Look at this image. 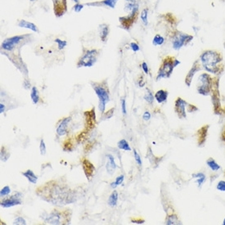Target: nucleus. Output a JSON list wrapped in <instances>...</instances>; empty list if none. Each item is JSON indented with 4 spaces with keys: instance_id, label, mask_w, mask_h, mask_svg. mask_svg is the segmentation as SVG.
<instances>
[{
    "instance_id": "1",
    "label": "nucleus",
    "mask_w": 225,
    "mask_h": 225,
    "mask_svg": "<svg viewBox=\"0 0 225 225\" xmlns=\"http://www.w3.org/2000/svg\"><path fill=\"white\" fill-rule=\"evenodd\" d=\"M36 194L46 202L58 206L70 204L75 202L72 191L66 185L56 183V181H50L38 188Z\"/></svg>"
},
{
    "instance_id": "2",
    "label": "nucleus",
    "mask_w": 225,
    "mask_h": 225,
    "mask_svg": "<svg viewBox=\"0 0 225 225\" xmlns=\"http://www.w3.org/2000/svg\"><path fill=\"white\" fill-rule=\"evenodd\" d=\"M199 61L202 68L210 74L220 75L224 71L225 65L223 54L218 50H205L201 54Z\"/></svg>"
},
{
    "instance_id": "3",
    "label": "nucleus",
    "mask_w": 225,
    "mask_h": 225,
    "mask_svg": "<svg viewBox=\"0 0 225 225\" xmlns=\"http://www.w3.org/2000/svg\"><path fill=\"white\" fill-rule=\"evenodd\" d=\"M91 85L99 99V110L102 114H103L105 112L106 105L110 101V93L106 81L103 80L102 82H92Z\"/></svg>"
},
{
    "instance_id": "4",
    "label": "nucleus",
    "mask_w": 225,
    "mask_h": 225,
    "mask_svg": "<svg viewBox=\"0 0 225 225\" xmlns=\"http://www.w3.org/2000/svg\"><path fill=\"white\" fill-rule=\"evenodd\" d=\"M181 62L174 56H167L161 61V64L157 72L156 80H161L164 78H169L173 71V69L179 65Z\"/></svg>"
},
{
    "instance_id": "5",
    "label": "nucleus",
    "mask_w": 225,
    "mask_h": 225,
    "mask_svg": "<svg viewBox=\"0 0 225 225\" xmlns=\"http://www.w3.org/2000/svg\"><path fill=\"white\" fill-rule=\"evenodd\" d=\"M68 216H70L68 210L59 211L57 210H53L49 213L43 215L41 218L44 221V223L48 224H64L70 222Z\"/></svg>"
},
{
    "instance_id": "6",
    "label": "nucleus",
    "mask_w": 225,
    "mask_h": 225,
    "mask_svg": "<svg viewBox=\"0 0 225 225\" xmlns=\"http://www.w3.org/2000/svg\"><path fill=\"white\" fill-rule=\"evenodd\" d=\"M216 77H212L209 73H202L198 78L199 85H197V92L198 94L203 96L210 95L213 89Z\"/></svg>"
},
{
    "instance_id": "7",
    "label": "nucleus",
    "mask_w": 225,
    "mask_h": 225,
    "mask_svg": "<svg viewBox=\"0 0 225 225\" xmlns=\"http://www.w3.org/2000/svg\"><path fill=\"white\" fill-rule=\"evenodd\" d=\"M171 39L173 49L179 50L183 46L188 45L193 40V35L183 33V32L179 31H174L172 33Z\"/></svg>"
},
{
    "instance_id": "8",
    "label": "nucleus",
    "mask_w": 225,
    "mask_h": 225,
    "mask_svg": "<svg viewBox=\"0 0 225 225\" xmlns=\"http://www.w3.org/2000/svg\"><path fill=\"white\" fill-rule=\"evenodd\" d=\"M98 51L96 49L87 50L84 52L83 56L79 59L77 67H91L96 63L98 59Z\"/></svg>"
},
{
    "instance_id": "9",
    "label": "nucleus",
    "mask_w": 225,
    "mask_h": 225,
    "mask_svg": "<svg viewBox=\"0 0 225 225\" xmlns=\"http://www.w3.org/2000/svg\"><path fill=\"white\" fill-rule=\"evenodd\" d=\"M138 17H139V10H135V11L129 12L128 16L120 17V22L121 24L122 28L129 31L134 24V22L137 21Z\"/></svg>"
},
{
    "instance_id": "10",
    "label": "nucleus",
    "mask_w": 225,
    "mask_h": 225,
    "mask_svg": "<svg viewBox=\"0 0 225 225\" xmlns=\"http://www.w3.org/2000/svg\"><path fill=\"white\" fill-rule=\"evenodd\" d=\"M25 36L24 35H17V36H13V37L8 38L2 43L1 47L2 49L6 50V51H12L14 49V48L16 47V45H17L19 43L22 41L24 40Z\"/></svg>"
},
{
    "instance_id": "11",
    "label": "nucleus",
    "mask_w": 225,
    "mask_h": 225,
    "mask_svg": "<svg viewBox=\"0 0 225 225\" xmlns=\"http://www.w3.org/2000/svg\"><path fill=\"white\" fill-rule=\"evenodd\" d=\"M21 197L22 195L20 192H16L14 195H12L8 198L3 199L1 201V207L3 208H9V207L15 206H18L22 203L21 202Z\"/></svg>"
},
{
    "instance_id": "12",
    "label": "nucleus",
    "mask_w": 225,
    "mask_h": 225,
    "mask_svg": "<svg viewBox=\"0 0 225 225\" xmlns=\"http://www.w3.org/2000/svg\"><path fill=\"white\" fill-rule=\"evenodd\" d=\"M188 104V102L182 98H178L174 102V111L179 119H185L187 117L186 106Z\"/></svg>"
},
{
    "instance_id": "13",
    "label": "nucleus",
    "mask_w": 225,
    "mask_h": 225,
    "mask_svg": "<svg viewBox=\"0 0 225 225\" xmlns=\"http://www.w3.org/2000/svg\"><path fill=\"white\" fill-rule=\"evenodd\" d=\"M85 130L90 131L94 129L96 124V115L94 108H92L90 110H86L85 112Z\"/></svg>"
},
{
    "instance_id": "14",
    "label": "nucleus",
    "mask_w": 225,
    "mask_h": 225,
    "mask_svg": "<svg viewBox=\"0 0 225 225\" xmlns=\"http://www.w3.org/2000/svg\"><path fill=\"white\" fill-rule=\"evenodd\" d=\"M202 66L201 65V62H200L199 59H197L196 61H194V63L192 65V68L190 69V70L188 71V75H186L185 77V84L188 87H190L191 86V84H192V79L194 77V75L197 74L198 71L202 70Z\"/></svg>"
},
{
    "instance_id": "15",
    "label": "nucleus",
    "mask_w": 225,
    "mask_h": 225,
    "mask_svg": "<svg viewBox=\"0 0 225 225\" xmlns=\"http://www.w3.org/2000/svg\"><path fill=\"white\" fill-rule=\"evenodd\" d=\"M80 161H81L83 170L85 172V174L87 178H89V179L91 178L95 173V166L93 165L92 162L89 161V160L85 157H83Z\"/></svg>"
},
{
    "instance_id": "16",
    "label": "nucleus",
    "mask_w": 225,
    "mask_h": 225,
    "mask_svg": "<svg viewBox=\"0 0 225 225\" xmlns=\"http://www.w3.org/2000/svg\"><path fill=\"white\" fill-rule=\"evenodd\" d=\"M71 121V117L69 116V117H65L64 119L60 120L58 124H57V126H56V133L58 136L61 137L66 135L68 131H67V127H68L69 123Z\"/></svg>"
},
{
    "instance_id": "17",
    "label": "nucleus",
    "mask_w": 225,
    "mask_h": 225,
    "mask_svg": "<svg viewBox=\"0 0 225 225\" xmlns=\"http://www.w3.org/2000/svg\"><path fill=\"white\" fill-rule=\"evenodd\" d=\"M54 12L56 17H61L66 12V0H52Z\"/></svg>"
},
{
    "instance_id": "18",
    "label": "nucleus",
    "mask_w": 225,
    "mask_h": 225,
    "mask_svg": "<svg viewBox=\"0 0 225 225\" xmlns=\"http://www.w3.org/2000/svg\"><path fill=\"white\" fill-rule=\"evenodd\" d=\"M208 129H209V125L208 124H206V125L202 126V128H200V129L197 130V143H198V146L203 145V144L206 143L207 134H208Z\"/></svg>"
},
{
    "instance_id": "19",
    "label": "nucleus",
    "mask_w": 225,
    "mask_h": 225,
    "mask_svg": "<svg viewBox=\"0 0 225 225\" xmlns=\"http://www.w3.org/2000/svg\"><path fill=\"white\" fill-rule=\"evenodd\" d=\"M106 158H107V162H106V172L110 175H112L113 173H115V170L116 169V164L115 162V159H114V156L112 155H110V154H107Z\"/></svg>"
},
{
    "instance_id": "20",
    "label": "nucleus",
    "mask_w": 225,
    "mask_h": 225,
    "mask_svg": "<svg viewBox=\"0 0 225 225\" xmlns=\"http://www.w3.org/2000/svg\"><path fill=\"white\" fill-rule=\"evenodd\" d=\"M168 95H169V93L167 90L160 89V90H158L155 94V98L158 103H164L167 101Z\"/></svg>"
},
{
    "instance_id": "21",
    "label": "nucleus",
    "mask_w": 225,
    "mask_h": 225,
    "mask_svg": "<svg viewBox=\"0 0 225 225\" xmlns=\"http://www.w3.org/2000/svg\"><path fill=\"white\" fill-rule=\"evenodd\" d=\"M18 26L19 27H21V28L29 29V30H31V31H34V32H36V33L39 32L38 27L35 26V24L32 23V22H29V21H25V20H20L18 22Z\"/></svg>"
},
{
    "instance_id": "22",
    "label": "nucleus",
    "mask_w": 225,
    "mask_h": 225,
    "mask_svg": "<svg viewBox=\"0 0 225 225\" xmlns=\"http://www.w3.org/2000/svg\"><path fill=\"white\" fill-rule=\"evenodd\" d=\"M22 175H23L31 183L35 184V183H37L38 181L37 175H35V173H34L31 169H27L26 172H23V173H22Z\"/></svg>"
},
{
    "instance_id": "23",
    "label": "nucleus",
    "mask_w": 225,
    "mask_h": 225,
    "mask_svg": "<svg viewBox=\"0 0 225 225\" xmlns=\"http://www.w3.org/2000/svg\"><path fill=\"white\" fill-rule=\"evenodd\" d=\"M108 34H109V26L108 25L102 24L100 26V37L102 42H106L107 40Z\"/></svg>"
},
{
    "instance_id": "24",
    "label": "nucleus",
    "mask_w": 225,
    "mask_h": 225,
    "mask_svg": "<svg viewBox=\"0 0 225 225\" xmlns=\"http://www.w3.org/2000/svg\"><path fill=\"white\" fill-rule=\"evenodd\" d=\"M118 197H119V196H118V192L115 190L113 191L112 193L110 194V196L109 197L107 201L108 205H109L110 207L116 206V205H117L118 202Z\"/></svg>"
},
{
    "instance_id": "25",
    "label": "nucleus",
    "mask_w": 225,
    "mask_h": 225,
    "mask_svg": "<svg viewBox=\"0 0 225 225\" xmlns=\"http://www.w3.org/2000/svg\"><path fill=\"white\" fill-rule=\"evenodd\" d=\"M180 221L178 219V216L173 214L167 216L166 219H165V224L168 225H173V224H180Z\"/></svg>"
},
{
    "instance_id": "26",
    "label": "nucleus",
    "mask_w": 225,
    "mask_h": 225,
    "mask_svg": "<svg viewBox=\"0 0 225 225\" xmlns=\"http://www.w3.org/2000/svg\"><path fill=\"white\" fill-rule=\"evenodd\" d=\"M31 100L33 102V103L35 105L38 104V102H40V95H39V91L36 87L34 86L32 89H31Z\"/></svg>"
},
{
    "instance_id": "27",
    "label": "nucleus",
    "mask_w": 225,
    "mask_h": 225,
    "mask_svg": "<svg viewBox=\"0 0 225 225\" xmlns=\"http://www.w3.org/2000/svg\"><path fill=\"white\" fill-rule=\"evenodd\" d=\"M165 38L162 36L160 34H156V35L154 36L152 40V44L154 46H160L165 43Z\"/></svg>"
},
{
    "instance_id": "28",
    "label": "nucleus",
    "mask_w": 225,
    "mask_h": 225,
    "mask_svg": "<svg viewBox=\"0 0 225 225\" xmlns=\"http://www.w3.org/2000/svg\"><path fill=\"white\" fill-rule=\"evenodd\" d=\"M117 147L119 149L124 151H131V148L129 147V143L125 139H121L117 143Z\"/></svg>"
},
{
    "instance_id": "29",
    "label": "nucleus",
    "mask_w": 225,
    "mask_h": 225,
    "mask_svg": "<svg viewBox=\"0 0 225 225\" xmlns=\"http://www.w3.org/2000/svg\"><path fill=\"white\" fill-rule=\"evenodd\" d=\"M206 164L212 170H214V171H217V170H219V169H220V166L217 164V162H216L213 158H211V157L207 160Z\"/></svg>"
},
{
    "instance_id": "30",
    "label": "nucleus",
    "mask_w": 225,
    "mask_h": 225,
    "mask_svg": "<svg viewBox=\"0 0 225 225\" xmlns=\"http://www.w3.org/2000/svg\"><path fill=\"white\" fill-rule=\"evenodd\" d=\"M63 150L66 152H71L74 148V143L71 139H67L65 142L63 143Z\"/></svg>"
},
{
    "instance_id": "31",
    "label": "nucleus",
    "mask_w": 225,
    "mask_h": 225,
    "mask_svg": "<svg viewBox=\"0 0 225 225\" xmlns=\"http://www.w3.org/2000/svg\"><path fill=\"white\" fill-rule=\"evenodd\" d=\"M192 177L195 178H197V184H198L199 187L202 186V184L204 183L205 179H206V175L202 173H193V174H192Z\"/></svg>"
},
{
    "instance_id": "32",
    "label": "nucleus",
    "mask_w": 225,
    "mask_h": 225,
    "mask_svg": "<svg viewBox=\"0 0 225 225\" xmlns=\"http://www.w3.org/2000/svg\"><path fill=\"white\" fill-rule=\"evenodd\" d=\"M140 18L143 21V23L145 25V26H148V8H144L143 9V11L141 12L140 14Z\"/></svg>"
},
{
    "instance_id": "33",
    "label": "nucleus",
    "mask_w": 225,
    "mask_h": 225,
    "mask_svg": "<svg viewBox=\"0 0 225 225\" xmlns=\"http://www.w3.org/2000/svg\"><path fill=\"white\" fill-rule=\"evenodd\" d=\"M146 92L147 93H146L145 96H144V99L149 104H152L153 101H154V98H155V96H153L152 93V91L149 89H147V91Z\"/></svg>"
},
{
    "instance_id": "34",
    "label": "nucleus",
    "mask_w": 225,
    "mask_h": 225,
    "mask_svg": "<svg viewBox=\"0 0 225 225\" xmlns=\"http://www.w3.org/2000/svg\"><path fill=\"white\" fill-rule=\"evenodd\" d=\"M124 175L118 176V177H116V178H115V182H112V183H110V187L115 189L117 186L120 185V184L123 183V182H124Z\"/></svg>"
},
{
    "instance_id": "35",
    "label": "nucleus",
    "mask_w": 225,
    "mask_h": 225,
    "mask_svg": "<svg viewBox=\"0 0 225 225\" xmlns=\"http://www.w3.org/2000/svg\"><path fill=\"white\" fill-rule=\"evenodd\" d=\"M118 2V0H103L102 2H99L101 4H103L106 7H109L110 8H115L116 2Z\"/></svg>"
},
{
    "instance_id": "36",
    "label": "nucleus",
    "mask_w": 225,
    "mask_h": 225,
    "mask_svg": "<svg viewBox=\"0 0 225 225\" xmlns=\"http://www.w3.org/2000/svg\"><path fill=\"white\" fill-rule=\"evenodd\" d=\"M10 155L9 153L7 152V151L5 149L4 147H2L1 148V152H0V157H1V160L3 162H6L7 159L9 158Z\"/></svg>"
},
{
    "instance_id": "37",
    "label": "nucleus",
    "mask_w": 225,
    "mask_h": 225,
    "mask_svg": "<svg viewBox=\"0 0 225 225\" xmlns=\"http://www.w3.org/2000/svg\"><path fill=\"white\" fill-rule=\"evenodd\" d=\"M10 192H11V188H10L9 186H5L0 191V197L3 198L6 196H7V195H9Z\"/></svg>"
},
{
    "instance_id": "38",
    "label": "nucleus",
    "mask_w": 225,
    "mask_h": 225,
    "mask_svg": "<svg viewBox=\"0 0 225 225\" xmlns=\"http://www.w3.org/2000/svg\"><path fill=\"white\" fill-rule=\"evenodd\" d=\"M55 42L57 44L59 50H62L64 48L66 47V44H67V42H66V40H60V39H56V40H55Z\"/></svg>"
},
{
    "instance_id": "39",
    "label": "nucleus",
    "mask_w": 225,
    "mask_h": 225,
    "mask_svg": "<svg viewBox=\"0 0 225 225\" xmlns=\"http://www.w3.org/2000/svg\"><path fill=\"white\" fill-rule=\"evenodd\" d=\"M40 154L42 156H44L46 154V145H45V143L44 139H41L40 141Z\"/></svg>"
},
{
    "instance_id": "40",
    "label": "nucleus",
    "mask_w": 225,
    "mask_h": 225,
    "mask_svg": "<svg viewBox=\"0 0 225 225\" xmlns=\"http://www.w3.org/2000/svg\"><path fill=\"white\" fill-rule=\"evenodd\" d=\"M114 110H115V108H111L110 110H107V112H104L102 114V118H104V119H110V118H111L113 114H114Z\"/></svg>"
},
{
    "instance_id": "41",
    "label": "nucleus",
    "mask_w": 225,
    "mask_h": 225,
    "mask_svg": "<svg viewBox=\"0 0 225 225\" xmlns=\"http://www.w3.org/2000/svg\"><path fill=\"white\" fill-rule=\"evenodd\" d=\"M13 224L16 225H26V221L22 217H17V218L15 219V220L13 221Z\"/></svg>"
},
{
    "instance_id": "42",
    "label": "nucleus",
    "mask_w": 225,
    "mask_h": 225,
    "mask_svg": "<svg viewBox=\"0 0 225 225\" xmlns=\"http://www.w3.org/2000/svg\"><path fill=\"white\" fill-rule=\"evenodd\" d=\"M134 159H135V160H136L137 164L139 165V166H141V165H142V160H141V156L139 153L137 152V151L135 150V149L134 150Z\"/></svg>"
},
{
    "instance_id": "43",
    "label": "nucleus",
    "mask_w": 225,
    "mask_h": 225,
    "mask_svg": "<svg viewBox=\"0 0 225 225\" xmlns=\"http://www.w3.org/2000/svg\"><path fill=\"white\" fill-rule=\"evenodd\" d=\"M217 189L219 191H222V192H225V181L221 180L219 181L217 184Z\"/></svg>"
},
{
    "instance_id": "44",
    "label": "nucleus",
    "mask_w": 225,
    "mask_h": 225,
    "mask_svg": "<svg viewBox=\"0 0 225 225\" xmlns=\"http://www.w3.org/2000/svg\"><path fill=\"white\" fill-rule=\"evenodd\" d=\"M130 48H131V49L134 51V52H138L140 50V48H139V44L135 42H132L130 44Z\"/></svg>"
},
{
    "instance_id": "45",
    "label": "nucleus",
    "mask_w": 225,
    "mask_h": 225,
    "mask_svg": "<svg viewBox=\"0 0 225 225\" xmlns=\"http://www.w3.org/2000/svg\"><path fill=\"white\" fill-rule=\"evenodd\" d=\"M121 109L123 114L126 115V102H125L124 98L121 99Z\"/></svg>"
},
{
    "instance_id": "46",
    "label": "nucleus",
    "mask_w": 225,
    "mask_h": 225,
    "mask_svg": "<svg viewBox=\"0 0 225 225\" xmlns=\"http://www.w3.org/2000/svg\"><path fill=\"white\" fill-rule=\"evenodd\" d=\"M131 222L134 223L142 224V223H145V220L143 219H140V218H134V219H131Z\"/></svg>"
},
{
    "instance_id": "47",
    "label": "nucleus",
    "mask_w": 225,
    "mask_h": 225,
    "mask_svg": "<svg viewBox=\"0 0 225 225\" xmlns=\"http://www.w3.org/2000/svg\"><path fill=\"white\" fill-rule=\"evenodd\" d=\"M83 8H84V5L80 4V3H76L74 6V10H75V12H80Z\"/></svg>"
},
{
    "instance_id": "48",
    "label": "nucleus",
    "mask_w": 225,
    "mask_h": 225,
    "mask_svg": "<svg viewBox=\"0 0 225 225\" xmlns=\"http://www.w3.org/2000/svg\"><path fill=\"white\" fill-rule=\"evenodd\" d=\"M142 68H143L144 73L148 75V73H149V69H148V66L146 61H143V63H142Z\"/></svg>"
},
{
    "instance_id": "49",
    "label": "nucleus",
    "mask_w": 225,
    "mask_h": 225,
    "mask_svg": "<svg viewBox=\"0 0 225 225\" xmlns=\"http://www.w3.org/2000/svg\"><path fill=\"white\" fill-rule=\"evenodd\" d=\"M198 110V108L197 106H195L194 105H191V104H188V111L192 112V111H195V110Z\"/></svg>"
},
{
    "instance_id": "50",
    "label": "nucleus",
    "mask_w": 225,
    "mask_h": 225,
    "mask_svg": "<svg viewBox=\"0 0 225 225\" xmlns=\"http://www.w3.org/2000/svg\"><path fill=\"white\" fill-rule=\"evenodd\" d=\"M143 118L144 120H149L151 118V114L149 111H145L143 115Z\"/></svg>"
},
{
    "instance_id": "51",
    "label": "nucleus",
    "mask_w": 225,
    "mask_h": 225,
    "mask_svg": "<svg viewBox=\"0 0 225 225\" xmlns=\"http://www.w3.org/2000/svg\"><path fill=\"white\" fill-rule=\"evenodd\" d=\"M220 138H221V140L223 141V143H225V125H224V127H223V130H222V133H221Z\"/></svg>"
},
{
    "instance_id": "52",
    "label": "nucleus",
    "mask_w": 225,
    "mask_h": 225,
    "mask_svg": "<svg viewBox=\"0 0 225 225\" xmlns=\"http://www.w3.org/2000/svg\"><path fill=\"white\" fill-rule=\"evenodd\" d=\"M4 111H5V105L2 103H0V113L2 114Z\"/></svg>"
},
{
    "instance_id": "53",
    "label": "nucleus",
    "mask_w": 225,
    "mask_h": 225,
    "mask_svg": "<svg viewBox=\"0 0 225 225\" xmlns=\"http://www.w3.org/2000/svg\"><path fill=\"white\" fill-rule=\"evenodd\" d=\"M72 1H74V2H77V3H79V1H80V0H72Z\"/></svg>"
},
{
    "instance_id": "54",
    "label": "nucleus",
    "mask_w": 225,
    "mask_h": 225,
    "mask_svg": "<svg viewBox=\"0 0 225 225\" xmlns=\"http://www.w3.org/2000/svg\"><path fill=\"white\" fill-rule=\"evenodd\" d=\"M30 1H31V2H34V1H35V0H30Z\"/></svg>"
},
{
    "instance_id": "55",
    "label": "nucleus",
    "mask_w": 225,
    "mask_h": 225,
    "mask_svg": "<svg viewBox=\"0 0 225 225\" xmlns=\"http://www.w3.org/2000/svg\"><path fill=\"white\" fill-rule=\"evenodd\" d=\"M223 224H225V219H224V221H223Z\"/></svg>"
},
{
    "instance_id": "56",
    "label": "nucleus",
    "mask_w": 225,
    "mask_h": 225,
    "mask_svg": "<svg viewBox=\"0 0 225 225\" xmlns=\"http://www.w3.org/2000/svg\"><path fill=\"white\" fill-rule=\"evenodd\" d=\"M224 113H225V109H224Z\"/></svg>"
},
{
    "instance_id": "57",
    "label": "nucleus",
    "mask_w": 225,
    "mask_h": 225,
    "mask_svg": "<svg viewBox=\"0 0 225 225\" xmlns=\"http://www.w3.org/2000/svg\"><path fill=\"white\" fill-rule=\"evenodd\" d=\"M224 175H225V172H224Z\"/></svg>"
}]
</instances>
